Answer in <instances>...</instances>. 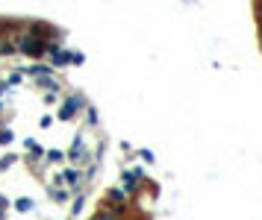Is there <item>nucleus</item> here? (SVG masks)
Segmentation results:
<instances>
[{
    "label": "nucleus",
    "instance_id": "2",
    "mask_svg": "<svg viewBox=\"0 0 262 220\" xmlns=\"http://www.w3.org/2000/svg\"><path fill=\"white\" fill-rule=\"evenodd\" d=\"M94 220H118V208H112V211L106 208V211H100V214H97Z\"/></svg>",
    "mask_w": 262,
    "mask_h": 220
},
{
    "label": "nucleus",
    "instance_id": "1",
    "mask_svg": "<svg viewBox=\"0 0 262 220\" xmlns=\"http://www.w3.org/2000/svg\"><path fill=\"white\" fill-rule=\"evenodd\" d=\"M136 188H139V176H136V173H127V176H124V194L130 197Z\"/></svg>",
    "mask_w": 262,
    "mask_h": 220
},
{
    "label": "nucleus",
    "instance_id": "3",
    "mask_svg": "<svg viewBox=\"0 0 262 220\" xmlns=\"http://www.w3.org/2000/svg\"><path fill=\"white\" fill-rule=\"evenodd\" d=\"M86 120H88V123H97V115H94L91 106H86Z\"/></svg>",
    "mask_w": 262,
    "mask_h": 220
}]
</instances>
